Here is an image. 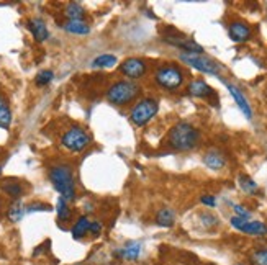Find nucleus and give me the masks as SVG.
<instances>
[{"mask_svg": "<svg viewBox=\"0 0 267 265\" xmlns=\"http://www.w3.org/2000/svg\"><path fill=\"white\" fill-rule=\"evenodd\" d=\"M251 262L252 265H267V249L256 250V252L251 255Z\"/></svg>", "mask_w": 267, "mask_h": 265, "instance_id": "28", "label": "nucleus"}, {"mask_svg": "<svg viewBox=\"0 0 267 265\" xmlns=\"http://www.w3.org/2000/svg\"><path fill=\"white\" fill-rule=\"evenodd\" d=\"M158 108L159 105L154 99H143L131 108L130 120L135 123L136 126H144V124L158 113Z\"/></svg>", "mask_w": 267, "mask_h": 265, "instance_id": "5", "label": "nucleus"}, {"mask_svg": "<svg viewBox=\"0 0 267 265\" xmlns=\"http://www.w3.org/2000/svg\"><path fill=\"white\" fill-rule=\"evenodd\" d=\"M156 82L159 87H163L166 90H175L184 82V74L175 66H163L156 72Z\"/></svg>", "mask_w": 267, "mask_h": 265, "instance_id": "6", "label": "nucleus"}, {"mask_svg": "<svg viewBox=\"0 0 267 265\" xmlns=\"http://www.w3.org/2000/svg\"><path fill=\"white\" fill-rule=\"evenodd\" d=\"M174 219H175L174 211L169 210V208H163V210H159L156 214V223L163 228H171L174 225Z\"/></svg>", "mask_w": 267, "mask_h": 265, "instance_id": "20", "label": "nucleus"}, {"mask_svg": "<svg viewBox=\"0 0 267 265\" xmlns=\"http://www.w3.org/2000/svg\"><path fill=\"white\" fill-rule=\"evenodd\" d=\"M167 43H171L172 46H177V48H182L187 54H203V48L199 45V43H195V41H192V39H187V38H184V36H167V38H164Z\"/></svg>", "mask_w": 267, "mask_h": 265, "instance_id": "10", "label": "nucleus"}, {"mask_svg": "<svg viewBox=\"0 0 267 265\" xmlns=\"http://www.w3.org/2000/svg\"><path fill=\"white\" fill-rule=\"evenodd\" d=\"M226 87H228V90H230V94L233 95V99H235V102L238 103V107H240V110L243 111V115L246 116V118H252V111H251V107H249V103H248V100H246V97L243 95V92L238 87H235V85H231V83H226Z\"/></svg>", "mask_w": 267, "mask_h": 265, "instance_id": "14", "label": "nucleus"}, {"mask_svg": "<svg viewBox=\"0 0 267 265\" xmlns=\"http://www.w3.org/2000/svg\"><path fill=\"white\" fill-rule=\"evenodd\" d=\"M66 17L67 20H75V22H84V17H86V10L84 7L77 2H71L66 5Z\"/></svg>", "mask_w": 267, "mask_h": 265, "instance_id": "16", "label": "nucleus"}, {"mask_svg": "<svg viewBox=\"0 0 267 265\" xmlns=\"http://www.w3.org/2000/svg\"><path fill=\"white\" fill-rule=\"evenodd\" d=\"M28 30L31 31L33 38L36 39L38 43H43V41L48 39V36H49L46 23L41 18H31L30 22H28Z\"/></svg>", "mask_w": 267, "mask_h": 265, "instance_id": "13", "label": "nucleus"}, {"mask_svg": "<svg viewBox=\"0 0 267 265\" xmlns=\"http://www.w3.org/2000/svg\"><path fill=\"white\" fill-rule=\"evenodd\" d=\"M139 252H141V246H139L138 242H133L128 247L120 250L118 254H122L120 257H123V259H126V260H136L139 257Z\"/></svg>", "mask_w": 267, "mask_h": 265, "instance_id": "24", "label": "nucleus"}, {"mask_svg": "<svg viewBox=\"0 0 267 265\" xmlns=\"http://www.w3.org/2000/svg\"><path fill=\"white\" fill-rule=\"evenodd\" d=\"M240 187H241V190L244 193H248V195H256L259 192L257 184L249 175H244V173L240 175Z\"/></svg>", "mask_w": 267, "mask_h": 265, "instance_id": "22", "label": "nucleus"}, {"mask_svg": "<svg viewBox=\"0 0 267 265\" xmlns=\"http://www.w3.org/2000/svg\"><path fill=\"white\" fill-rule=\"evenodd\" d=\"M180 59L185 62V64L192 66L194 69L205 74H212V75H218L220 72V66L216 64L215 61H212L210 58H205L202 54H187L184 53L180 56Z\"/></svg>", "mask_w": 267, "mask_h": 265, "instance_id": "7", "label": "nucleus"}, {"mask_svg": "<svg viewBox=\"0 0 267 265\" xmlns=\"http://www.w3.org/2000/svg\"><path fill=\"white\" fill-rule=\"evenodd\" d=\"M187 94L197 99H208L210 95H215L213 89L203 80H192L187 87Z\"/></svg>", "mask_w": 267, "mask_h": 265, "instance_id": "11", "label": "nucleus"}, {"mask_svg": "<svg viewBox=\"0 0 267 265\" xmlns=\"http://www.w3.org/2000/svg\"><path fill=\"white\" fill-rule=\"evenodd\" d=\"M0 170H2V169H0Z\"/></svg>", "mask_w": 267, "mask_h": 265, "instance_id": "33", "label": "nucleus"}, {"mask_svg": "<svg viewBox=\"0 0 267 265\" xmlns=\"http://www.w3.org/2000/svg\"><path fill=\"white\" fill-rule=\"evenodd\" d=\"M200 139V132L188 123H177L169 131V146L175 151H192Z\"/></svg>", "mask_w": 267, "mask_h": 265, "instance_id": "2", "label": "nucleus"}, {"mask_svg": "<svg viewBox=\"0 0 267 265\" xmlns=\"http://www.w3.org/2000/svg\"><path fill=\"white\" fill-rule=\"evenodd\" d=\"M89 228H90V221L86 218V216H82L75 221V225L72 228V238L74 239H82L84 236L89 233Z\"/></svg>", "mask_w": 267, "mask_h": 265, "instance_id": "19", "label": "nucleus"}, {"mask_svg": "<svg viewBox=\"0 0 267 265\" xmlns=\"http://www.w3.org/2000/svg\"><path fill=\"white\" fill-rule=\"evenodd\" d=\"M117 58L113 54H102L98 56V58H95V61L92 62L94 67H113L117 64Z\"/></svg>", "mask_w": 267, "mask_h": 265, "instance_id": "25", "label": "nucleus"}, {"mask_svg": "<svg viewBox=\"0 0 267 265\" xmlns=\"http://www.w3.org/2000/svg\"><path fill=\"white\" fill-rule=\"evenodd\" d=\"M62 28H64L67 33H72V34H89L90 33V28L86 22H75V20H67V22L62 25Z\"/></svg>", "mask_w": 267, "mask_h": 265, "instance_id": "17", "label": "nucleus"}, {"mask_svg": "<svg viewBox=\"0 0 267 265\" xmlns=\"http://www.w3.org/2000/svg\"><path fill=\"white\" fill-rule=\"evenodd\" d=\"M10 121H12V111L9 107V102L0 94V128H9Z\"/></svg>", "mask_w": 267, "mask_h": 265, "instance_id": "18", "label": "nucleus"}, {"mask_svg": "<svg viewBox=\"0 0 267 265\" xmlns=\"http://www.w3.org/2000/svg\"><path fill=\"white\" fill-rule=\"evenodd\" d=\"M120 72L128 79H141L147 72V64L141 58H130L120 66Z\"/></svg>", "mask_w": 267, "mask_h": 265, "instance_id": "8", "label": "nucleus"}, {"mask_svg": "<svg viewBox=\"0 0 267 265\" xmlns=\"http://www.w3.org/2000/svg\"><path fill=\"white\" fill-rule=\"evenodd\" d=\"M228 34L230 38L236 41V43H243V41H248L251 36V28L243 23V22H235L231 23L228 28Z\"/></svg>", "mask_w": 267, "mask_h": 265, "instance_id": "12", "label": "nucleus"}, {"mask_svg": "<svg viewBox=\"0 0 267 265\" xmlns=\"http://www.w3.org/2000/svg\"><path fill=\"white\" fill-rule=\"evenodd\" d=\"M53 77H54L53 71H41L36 74V77H34V83H36L38 87H43V85H48V83L53 80Z\"/></svg>", "mask_w": 267, "mask_h": 265, "instance_id": "27", "label": "nucleus"}, {"mask_svg": "<svg viewBox=\"0 0 267 265\" xmlns=\"http://www.w3.org/2000/svg\"><path fill=\"white\" fill-rule=\"evenodd\" d=\"M49 180L54 185V188L61 193V197L66 201H72L75 198V182H74V172L71 165L58 164L51 167L49 170Z\"/></svg>", "mask_w": 267, "mask_h": 265, "instance_id": "1", "label": "nucleus"}, {"mask_svg": "<svg viewBox=\"0 0 267 265\" xmlns=\"http://www.w3.org/2000/svg\"><path fill=\"white\" fill-rule=\"evenodd\" d=\"M0 188L13 198H18L20 195L23 193V187L20 185L17 180H5V182H2V185H0Z\"/></svg>", "mask_w": 267, "mask_h": 265, "instance_id": "21", "label": "nucleus"}, {"mask_svg": "<svg viewBox=\"0 0 267 265\" xmlns=\"http://www.w3.org/2000/svg\"><path fill=\"white\" fill-rule=\"evenodd\" d=\"M139 92H141V89L138 83L131 80H120L107 90V100L117 107H125L135 100Z\"/></svg>", "mask_w": 267, "mask_h": 265, "instance_id": "3", "label": "nucleus"}, {"mask_svg": "<svg viewBox=\"0 0 267 265\" xmlns=\"http://www.w3.org/2000/svg\"><path fill=\"white\" fill-rule=\"evenodd\" d=\"M231 225L236 228L238 231L246 233V234H252V236H264L267 234V226L261 221H249V219H241L238 216L231 218Z\"/></svg>", "mask_w": 267, "mask_h": 265, "instance_id": "9", "label": "nucleus"}, {"mask_svg": "<svg viewBox=\"0 0 267 265\" xmlns=\"http://www.w3.org/2000/svg\"><path fill=\"white\" fill-rule=\"evenodd\" d=\"M89 233H90V234H92V236H94V238H97V236L102 233V223H98V221H94V223H90Z\"/></svg>", "mask_w": 267, "mask_h": 265, "instance_id": "31", "label": "nucleus"}, {"mask_svg": "<svg viewBox=\"0 0 267 265\" xmlns=\"http://www.w3.org/2000/svg\"><path fill=\"white\" fill-rule=\"evenodd\" d=\"M48 210H51L49 208V205H40V203H34V205H30L26 208V213H33V211H48Z\"/></svg>", "mask_w": 267, "mask_h": 265, "instance_id": "30", "label": "nucleus"}, {"mask_svg": "<svg viewBox=\"0 0 267 265\" xmlns=\"http://www.w3.org/2000/svg\"><path fill=\"white\" fill-rule=\"evenodd\" d=\"M23 214H25V208H23V203L22 201H13V205L9 208V213H7V216H9V219L12 223H17L23 218Z\"/></svg>", "mask_w": 267, "mask_h": 265, "instance_id": "23", "label": "nucleus"}, {"mask_svg": "<svg viewBox=\"0 0 267 265\" xmlns=\"http://www.w3.org/2000/svg\"><path fill=\"white\" fill-rule=\"evenodd\" d=\"M61 143L67 151L82 152L90 144V136H89V132L86 129H82L81 126H72L62 135Z\"/></svg>", "mask_w": 267, "mask_h": 265, "instance_id": "4", "label": "nucleus"}, {"mask_svg": "<svg viewBox=\"0 0 267 265\" xmlns=\"http://www.w3.org/2000/svg\"><path fill=\"white\" fill-rule=\"evenodd\" d=\"M202 203L207 205L210 208L216 206V201H215V197H208V195H205V197H202Z\"/></svg>", "mask_w": 267, "mask_h": 265, "instance_id": "32", "label": "nucleus"}, {"mask_svg": "<svg viewBox=\"0 0 267 265\" xmlns=\"http://www.w3.org/2000/svg\"><path fill=\"white\" fill-rule=\"evenodd\" d=\"M203 162H205V165L210 167V169L220 170V169H223L224 165H226V157H224L220 151L212 149V151H208L205 156H203Z\"/></svg>", "mask_w": 267, "mask_h": 265, "instance_id": "15", "label": "nucleus"}, {"mask_svg": "<svg viewBox=\"0 0 267 265\" xmlns=\"http://www.w3.org/2000/svg\"><path fill=\"white\" fill-rule=\"evenodd\" d=\"M233 210H235V213H236V216L238 218H241V219H249V211L246 210L244 206H241V205H233Z\"/></svg>", "mask_w": 267, "mask_h": 265, "instance_id": "29", "label": "nucleus"}, {"mask_svg": "<svg viewBox=\"0 0 267 265\" xmlns=\"http://www.w3.org/2000/svg\"><path fill=\"white\" fill-rule=\"evenodd\" d=\"M58 218L59 221H67L69 218H71V210H69V206H67V201L64 198H59L58 200Z\"/></svg>", "mask_w": 267, "mask_h": 265, "instance_id": "26", "label": "nucleus"}]
</instances>
